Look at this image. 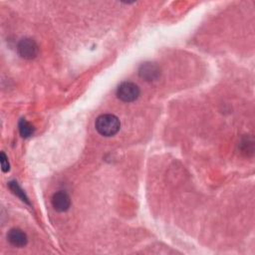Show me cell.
<instances>
[{
	"instance_id": "cell-1",
	"label": "cell",
	"mask_w": 255,
	"mask_h": 255,
	"mask_svg": "<svg viewBox=\"0 0 255 255\" xmlns=\"http://www.w3.org/2000/svg\"><path fill=\"white\" fill-rule=\"evenodd\" d=\"M95 127L100 134L104 136H113L120 130L121 123L115 115L106 114L97 118Z\"/></svg>"
},
{
	"instance_id": "cell-2",
	"label": "cell",
	"mask_w": 255,
	"mask_h": 255,
	"mask_svg": "<svg viewBox=\"0 0 255 255\" xmlns=\"http://www.w3.org/2000/svg\"><path fill=\"white\" fill-rule=\"evenodd\" d=\"M139 88L131 82H124L117 89V96L123 102H133L139 97Z\"/></svg>"
},
{
	"instance_id": "cell-3",
	"label": "cell",
	"mask_w": 255,
	"mask_h": 255,
	"mask_svg": "<svg viewBox=\"0 0 255 255\" xmlns=\"http://www.w3.org/2000/svg\"><path fill=\"white\" fill-rule=\"evenodd\" d=\"M17 51L19 55L27 60H32L38 55V45L31 38H24L20 40L17 46Z\"/></svg>"
},
{
	"instance_id": "cell-4",
	"label": "cell",
	"mask_w": 255,
	"mask_h": 255,
	"mask_svg": "<svg viewBox=\"0 0 255 255\" xmlns=\"http://www.w3.org/2000/svg\"><path fill=\"white\" fill-rule=\"evenodd\" d=\"M138 75L143 80H145L147 82H151V81H155L159 78L160 70L156 64L146 62V63H143L140 65V67L138 69Z\"/></svg>"
},
{
	"instance_id": "cell-5",
	"label": "cell",
	"mask_w": 255,
	"mask_h": 255,
	"mask_svg": "<svg viewBox=\"0 0 255 255\" xmlns=\"http://www.w3.org/2000/svg\"><path fill=\"white\" fill-rule=\"evenodd\" d=\"M51 201L54 209L58 212H65L71 206V199L69 194L62 190L54 193Z\"/></svg>"
},
{
	"instance_id": "cell-6",
	"label": "cell",
	"mask_w": 255,
	"mask_h": 255,
	"mask_svg": "<svg viewBox=\"0 0 255 255\" xmlns=\"http://www.w3.org/2000/svg\"><path fill=\"white\" fill-rule=\"evenodd\" d=\"M8 241L16 247H24L28 242V237L24 231L18 228L11 229L7 234Z\"/></svg>"
},
{
	"instance_id": "cell-7",
	"label": "cell",
	"mask_w": 255,
	"mask_h": 255,
	"mask_svg": "<svg viewBox=\"0 0 255 255\" xmlns=\"http://www.w3.org/2000/svg\"><path fill=\"white\" fill-rule=\"evenodd\" d=\"M19 131L23 137H29L34 133V127L25 119H22L19 123Z\"/></svg>"
},
{
	"instance_id": "cell-8",
	"label": "cell",
	"mask_w": 255,
	"mask_h": 255,
	"mask_svg": "<svg viewBox=\"0 0 255 255\" xmlns=\"http://www.w3.org/2000/svg\"><path fill=\"white\" fill-rule=\"evenodd\" d=\"M9 187H10V189H11L17 196H19L23 201L29 203V202H28V198L25 196L24 191L20 188V186L18 185V183H17L16 181H11V182H9Z\"/></svg>"
},
{
	"instance_id": "cell-9",
	"label": "cell",
	"mask_w": 255,
	"mask_h": 255,
	"mask_svg": "<svg viewBox=\"0 0 255 255\" xmlns=\"http://www.w3.org/2000/svg\"><path fill=\"white\" fill-rule=\"evenodd\" d=\"M0 162H1L2 171L7 172L10 168V164H9V161H8V158H7L6 154L3 151H1V153H0Z\"/></svg>"
}]
</instances>
